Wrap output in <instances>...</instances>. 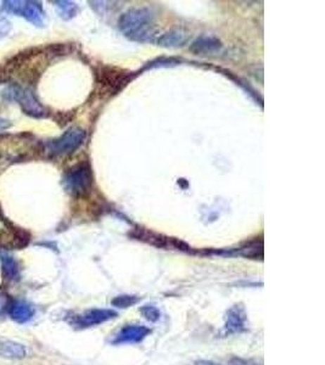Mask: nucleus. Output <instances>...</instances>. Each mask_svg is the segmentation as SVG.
Masks as SVG:
<instances>
[{
    "instance_id": "f257e3e1",
    "label": "nucleus",
    "mask_w": 325,
    "mask_h": 365,
    "mask_svg": "<svg viewBox=\"0 0 325 365\" xmlns=\"http://www.w3.org/2000/svg\"><path fill=\"white\" fill-rule=\"evenodd\" d=\"M120 30L132 41H148L155 34V16L149 9H133L120 18Z\"/></svg>"
},
{
    "instance_id": "f03ea898",
    "label": "nucleus",
    "mask_w": 325,
    "mask_h": 365,
    "mask_svg": "<svg viewBox=\"0 0 325 365\" xmlns=\"http://www.w3.org/2000/svg\"><path fill=\"white\" fill-rule=\"evenodd\" d=\"M63 188L73 198H86L93 186V172L87 162L78 163L68 169L63 179Z\"/></svg>"
},
{
    "instance_id": "7ed1b4c3",
    "label": "nucleus",
    "mask_w": 325,
    "mask_h": 365,
    "mask_svg": "<svg viewBox=\"0 0 325 365\" xmlns=\"http://www.w3.org/2000/svg\"><path fill=\"white\" fill-rule=\"evenodd\" d=\"M0 98L6 101H18V104L20 105L23 113L31 117L44 118L46 116V110L39 104V101L36 99L33 93L23 87L16 86V84L1 87Z\"/></svg>"
},
{
    "instance_id": "20e7f679",
    "label": "nucleus",
    "mask_w": 325,
    "mask_h": 365,
    "mask_svg": "<svg viewBox=\"0 0 325 365\" xmlns=\"http://www.w3.org/2000/svg\"><path fill=\"white\" fill-rule=\"evenodd\" d=\"M86 139V132L81 128H70L58 139L50 140L44 144L49 158H58L75 153Z\"/></svg>"
},
{
    "instance_id": "39448f33",
    "label": "nucleus",
    "mask_w": 325,
    "mask_h": 365,
    "mask_svg": "<svg viewBox=\"0 0 325 365\" xmlns=\"http://www.w3.org/2000/svg\"><path fill=\"white\" fill-rule=\"evenodd\" d=\"M3 8L10 14L18 15L27 20L28 23L34 25L37 27L44 26V13L42 9L41 3L37 1H16V0H6L3 1Z\"/></svg>"
},
{
    "instance_id": "423d86ee",
    "label": "nucleus",
    "mask_w": 325,
    "mask_h": 365,
    "mask_svg": "<svg viewBox=\"0 0 325 365\" xmlns=\"http://www.w3.org/2000/svg\"><path fill=\"white\" fill-rule=\"evenodd\" d=\"M117 316V312L113 311V309L93 308V309L83 312L82 314L73 316L71 324L77 329H87V328H93V326L104 324L108 320L115 319Z\"/></svg>"
},
{
    "instance_id": "0eeeda50",
    "label": "nucleus",
    "mask_w": 325,
    "mask_h": 365,
    "mask_svg": "<svg viewBox=\"0 0 325 365\" xmlns=\"http://www.w3.org/2000/svg\"><path fill=\"white\" fill-rule=\"evenodd\" d=\"M248 330V313L243 305L231 306L226 313V321L223 326V335L241 334Z\"/></svg>"
},
{
    "instance_id": "6e6552de",
    "label": "nucleus",
    "mask_w": 325,
    "mask_h": 365,
    "mask_svg": "<svg viewBox=\"0 0 325 365\" xmlns=\"http://www.w3.org/2000/svg\"><path fill=\"white\" fill-rule=\"evenodd\" d=\"M151 334L149 326L140 324L125 325L113 340V345H134L139 343Z\"/></svg>"
},
{
    "instance_id": "1a4fd4ad",
    "label": "nucleus",
    "mask_w": 325,
    "mask_h": 365,
    "mask_svg": "<svg viewBox=\"0 0 325 365\" xmlns=\"http://www.w3.org/2000/svg\"><path fill=\"white\" fill-rule=\"evenodd\" d=\"M27 357V350L23 343L16 342L13 340L0 338V358L10 361H21Z\"/></svg>"
},
{
    "instance_id": "9d476101",
    "label": "nucleus",
    "mask_w": 325,
    "mask_h": 365,
    "mask_svg": "<svg viewBox=\"0 0 325 365\" xmlns=\"http://www.w3.org/2000/svg\"><path fill=\"white\" fill-rule=\"evenodd\" d=\"M34 313H36L34 307L25 301H14L10 303V318L18 324H25L30 321L34 316Z\"/></svg>"
},
{
    "instance_id": "9b49d317",
    "label": "nucleus",
    "mask_w": 325,
    "mask_h": 365,
    "mask_svg": "<svg viewBox=\"0 0 325 365\" xmlns=\"http://www.w3.org/2000/svg\"><path fill=\"white\" fill-rule=\"evenodd\" d=\"M0 264H1V274L6 281H16L20 278V263L11 255L6 252H0Z\"/></svg>"
},
{
    "instance_id": "f8f14e48",
    "label": "nucleus",
    "mask_w": 325,
    "mask_h": 365,
    "mask_svg": "<svg viewBox=\"0 0 325 365\" xmlns=\"http://www.w3.org/2000/svg\"><path fill=\"white\" fill-rule=\"evenodd\" d=\"M101 81L105 82V84L113 87V88H121V83L126 84L128 81V77L126 73H122L121 71H116V70H104L101 73Z\"/></svg>"
},
{
    "instance_id": "ddd939ff",
    "label": "nucleus",
    "mask_w": 325,
    "mask_h": 365,
    "mask_svg": "<svg viewBox=\"0 0 325 365\" xmlns=\"http://www.w3.org/2000/svg\"><path fill=\"white\" fill-rule=\"evenodd\" d=\"M184 41H186V34L181 31L170 32L158 39V43L163 46H181Z\"/></svg>"
},
{
    "instance_id": "4468645a",
    "label": "nucleus",
    "mask_w": 325,
    "mask_h": 365,
    "mask_svg": "<svg viewBox=\"0 0 325 365\" xmlns=\"http://www.w3.org/2000/svg\"><path fill=\"white\" fill-rule=\"evenodd\" d=\"M59 15L63 20H70L77 14V5L71 1H55Z\"/></svg>"
},
{
    "instance_id": "2eb2a0df",
    "label": "nucleus",
    "mask_w": 325,
    "mask_h": 365,
    "mask_svg": "<svg viewBox=\"0 0 325 365\" xmlns=\"http://www.w3.org/2000/svg\"><path fill=\"white\" fill-rule=\"evenodd\" d=\"M140 297L136 296V295H120L113 298L111 303L113 307H117L121 309H126L129 307L136 306V303L139 302Z\"/></svg>"
},
{
    "instance_id": "dca6fc26",
    "label": "nucleus",
    "mask_w": 325,
    "mask_h": 365,
    "mask_svg": "<svg viewBox=\"0 0 325 365\" xmlns=\"http://www.w3.org/2000/svg\"><path fill=\"white\" fill-rule=\"evenodd\" d=\"M140 314L150 323H156L161 318V312L154 305H144L139 308Z\"/></svg>"
},
{
    "instance_id": "f3484780",
    "label": "nucleus",
    "mask_w": 325,
    "mask_h": 365,
    "mask_svg": "<svg viewBox=\"0 0 325 365\" xmlns=\"http://www.w3.org/2000/svg\"><path fill=\"white\" fill-rule=\"evenodd\" d=\"M9 306V296H8L4 291H0V316L4 314L5 309H6Z\"/></svg>"
},
{
    "instance_id": "a211bd4d",
    "label": "nucleus",
    "mask_w": 325,
    "mask_h": 365,
    "mask_svg": "<svg viewBox=\"0 0 325 365\" xmlns=\"http://www.w3.org/2000/svg\"><path fill=\"white\" fill-rule=\"evenodd\" d=\"M10 30H11V25H10L9 21L5 20V18H1L0 20V38L8 36Z\"/></svg>"
},
{
    "instance_id": "6ab92c4d",
    "label": "nucleus",
    "mask_w": 325,
    "mask_h": 365,
    "mask_svg": "<svg viewBox=\"0 0 325 365\" xmlns=\"http://www.w3.org/2000/svg\"><path fill=\"white\" fill-rule=\"evenodd\" d=\"M11 126H13V124H11V122H10L9 120L0 117V133L6 131V129H9Z\"/></svg>"
},
{
    "instance_id": "aec40b11",
    "label": "nucleus",
    "mask_w": 325,
    "mask_h": 365,
    "mask_svg": "<svg viewBox=\"0 0 325 365\" xmlns=\"http://www.w3.org/2000/svg\"><path fill=\"white\" fill-rule=\"evenodd\" d=\"M195 365H221L213 361H206V359H200V361H195Z\"/></svg>"
}]
</instances>
